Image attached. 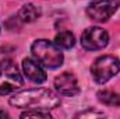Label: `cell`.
Listing matches in <instances>:
<instances>
[{"label":"cell","mask_w":120,"mask_h":119,"mask_svg":"<svg viewBox=\"0 0 120 119\" xmlns=\"http://www.w3.org/2000/svg\"><path fill=\"white\" fill-rule=\"evenodd\" d=\"M10 105L20 109H55L60 105V97L52 90L48 88H31L14 94L10 98Z\"/></svg>","instance_id":"obj_1"},{"label":"cell","mask_w":120,"mask_h":119,"mask_svg":"<svg viewBox=\"0 0 120 119\" xmlns=\"http://www.w3.org/2000/svg\"><path fill=\"white\" fill-rule=\"evenodd\" d=\"M31 52L34 59L36 60L41 66L49 67V69H56L63 64V52L60 48L48 39H38L32 44Z\"/></svg>","instance_id":"obj_2"},{"label":"cell","mask_w":120,"mask_h":119,"mask_svg":"<svg viewBox=\"0 0 120 119\" xmlns=\"http://www.w3.org/2000/svg\"><path fill=\"white\" fill-rule=\"evenodd\" d=\"M24 86L17 64L10 59L0 62V95H7Z\"/></svg>","instance_id":"obj_3"},{"label":"cell","mask_w":120,"mask_h":119,"mask_svg":"<svg viewBox=\"0 0 120 119\" xmlns=\"http://www.w3.org/2000/svg\"><path fill=\"white\" fill-rule=\"evenodd\" d=\"M120 70V60L116 56L112 55H105L101 56L94 62L91 66V73L98 84H105L108 83L112 77H115Z\"/></svg>","instance_id":"obj_4"},{"label":"cell","mask_w":120,"mask_h":119,"mask_svg":"<svg viewBox=\"0 0 120 119\" xmlns=\"http://www.w3.org/2000/svg\"><path fill=\"white\" fill-rule=\"evenodd\" d=\"M119 0H95L87 7V14L91 20L98 23H105L109 20L119 8Z\"/></svg>","instance_id":"obj_5"},{"label":"cell","mask_w":120,"mask_h":119,"mask_svg":"<svg viewBox=\"0 0 120 119\" xmlns=\"http://www.w3.org/2000/svg\"><path fill=\"white\" fill-rule=\"evenodd\" d=\"M109 42L108 32L99 27H90L81 35V45L87 51H99L103 49Z\"/></svg>","instance_id":"obj_6"},{"label":"cell","mask_w":120,"mask_h":119,"mask_svg":"<svg viewBox=\"0 0 120 119\" xmlns=\"http://www.w3.org/2000/svg\"><path fill=\"white\" fill-rule=\"evenodd\" d=\"M55 88L60 94L67 95V97H74L80 92L78 81L73 73H61L55 79Z\"/></svg>","instance_id":"obj_7"},{"label":"cell","mask_w":120,"mask_h":119,"mask_svg":"<svg viewBox=\"0 0 120 119\" xmlns=\"http://www.w3.org/2000/svg\"><path fill=\"white\" fill-rule=\"evenodd\" d=\"M22 70H24V74L27 76V79H30L31 81H34L36 84H42L46 80V73L43 71V69L41 67V64L36 60L24 59L22 60Z\"/></svg>","instance_id":"obj_8"},{"label":"cell","mask_w":120,"mask_h":119,"mask_svg":"<svg viewBox=\"0 0 120 119\" xmlns=\"http://www.w3.org/2000/svg\"><path fill=\"white\" fill-rule=\"evenodd\" d=\"M18 20L21 23H34L41 17V8L36 7L35 4H25L20 8L18 11Z\"/></svg>","instance_id":"obj_9"},{"label":"cell","mask_w":120,"mask_h":119,"mask_svg":"<svg viewBox=\"0 0 120 119\" xmlns=\"http://www.w3.org/2000/svg\"><path fill=\"white\" fill-rule=\"evenodd\" d=\"M98 99L108 107H120V95L110 90H101L96 94Z\"/></svg>","instance_id":"obj_10"},{"label":"cell","mask_w":120,"mask_h":119,"mask_svg":"<svg viewBox=\"0 0 120 119\" xmlns=\"http://www.w3.org/2000/svg\"><path fill=\"white\" fill-rule=\"evenodd\" d=\"M55 44L59 46V48H63V49H70L74 46L75 44V38L74 35L70 32V31H61L56 35L55 38Z\"/></svg>","instance_id":"obj_11"},{"label":"cell","mask_w":120,"mask_h":119,"mask_svg":"<svg viewBox=\"0 0 120 119\" xmlns=\"http://www.w3.org/2000/svg\"><path fill=\"white\" fill-rule=\"evenodd\" d=\"M21 118H42V119H50V114L49 112H42V111H35L31 109L24 114H21Z\"/></svg>","instance_id":"obj_12"},{"label":"cell","mask_w":120,"mask_h":119,"mask_svg":"<svg viewBox=\"0 0 120 119\" xmlns=\"http://www.w3.org/2000/svg\"><path fill=\"white\" fill-rule=\"evenodd\" d=\"M78 118H103L105 116V114H102V112H94V111H87V112H81V114H78L77 115Z\"/></svg>","instance_id":"obj_13"},{"label":"cell","mask_w":120,"mask_h":119,"mask_svg":"<svg viewBox=\"0 0 120 119\" xmlns=\"http://www.w3.org/2000/svg\"><path fill=\"white\" fill-rule=\"evenodd\" d=\"M0 118H8V114H7V112H4V111H1V109H0Z\"/></svg>","instance_id":"obj_14"}]
</instances>
